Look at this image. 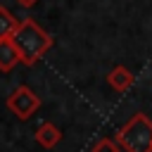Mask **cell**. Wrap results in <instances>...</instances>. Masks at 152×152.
I'll return each instance as SVG.
<instances>
[{"mask_svg": "<svg viewBox=\"0 0 152 152\" xmlns=\"http://www.w3.org/2000/svg\"><path fill=\"white\" fill-rule=\"evenodd\" d=\"M10 43L14 45L17 55H19V62L26 64V66H33L50 48H52V36L33 19V17H26L17 24V28L12 31L10 36Z\"/></svg>", "mask_w": 152, "mask_h": 152, "instance_id": "obj_1", "label": "cell"}, {"mask_svg": "<svg viewBox=\"0 0 152 152\" xmlns=\"http://www.w3.org/2000/svg\"><path fill=\"white\" fill-rule=\"evenodd\" d=\"M114 142L124 152H152V121L147 114L135 112L119 131Z\"/></svg>", "mask_w": 152, "mask_h": 152, "instance_id": "obj_2", "label": "cell"}, {"mask_svg": "<svg viewBox=\"0 0 152 152\" xmlns=\"http://www.w3.org/2000/svg\"><path fill=\"white\" fill-rule=\"evenodd\" d=\"M5 104H7V109H10L17 119L26 121V119H31V116L40 109V97H38L28 86H17V88L7 95Z\"/></svg>", "mask_w": 152, "mask_h": 152, "instance_id": "obj_3", "label": "cell"}, {"mask_svg": "<svg viewBox=\"0 0 152 152\" xmlns=\"http://www.w3.org/2000/svg\"><path fill=\"white\" fill-rule=\"evenodd\" d=\"M33 138H36V142H38L43 150H52V147H57V145L62 142V128H59L57 124H52V121H43V124L36 128Z\"/></svg>", "mask_w": 152, "mask_h": 152, "instance_id": "obj_4", "label": "cell"}, {"mask_svg": "<svg viewBox=\"0 0 152 152\" xmlns=\"http://www.w3.org/2000/svg\"><path fill=\"white\" fill-rule=\"evenodd\" d=\"M107 83H109L112 90H116V93H126V90L133 86V74H131L124 64H116V66L107 74Z\"/></svg>", "mask_w": 152, "mask_h": 152, "instance_id": "obj_5", "label": "cell"}, {"mask_svg": "<svg viewBox=\"0 0 152 152\" xmlns=\"http://www.w3.org/2000/svg\"><path fill=\"white\" fill-rule=\"evenodd\" d=\"M17 64H19V55H17L14 45L10 43V38H2V40H0V71L7 74V71H12Z\"/></svg>", "mask_w": 152, "mask_h": 152, "instance_id": "obj_6", "label": "cell"}, {"mask_svg": "<svg viewBox=\"0 0 152 152\" xmlns=\"http://www.w3.org/2000/svg\"><path fill=\"white\" fill-rule=\"evenodd\" d=\"M17 24H19V19H17L5 5H0V40H2V38H10L12 31L17 28Z\"/></svg>", "mask_w": 152, "mask_h": 152, "instance_id": "obj_7", "label": "cell"}, {"mask_svg": "<svg viewBox=\"0 0 152 152\" xmlns=\"http://www.w3.org/2000/svg\"><path fill=\"white\" fill-rule=\"evenodd\" d=\"M90 152H121V150H119V145L114 142V138H100V140L93 145Z\"/></svg>", "mask_w": 152, "mask_h": 152, "instance_id": "obj_8", "label": "cell"}, {"mask_svg": "<svg viewBox=\"0 0 152 152\" xmlns=\"http://www.w3.org/2000/svg\"><path fill=\"white\" fill-rule=\"evenodd\" d=\"M17 2H19L21 7H33V5L38 2V0H17Z\"/></svg>", "mask_w": 152, "mask_h": 152, "instance_id": "obj_9", "label": "cell"}]
</instances>
